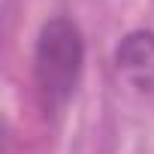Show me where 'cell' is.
<instances>
[{"label":"cell","instance_id":"2","mask_svg":"<svg viewBox=\"0 0 154 154\" xmlns=\"http://www.w3.org/2000/svg\"><path fill=\"white\" fill-rule=\"evenodd\" d=\"M115 66L136 88H154V33L133 30L115 48Z\"/></svg>","mask_w":154,"mask_h":154},{"label":"cell","instance_id":"1","mask_svg":"<svg viewBox=\"0 0 154 154\" xmlns=\"http://www.w3.org/2000/svg\"><path fill=\"white\" fill-rule=\"evenodd\" d=\"M85 69V39L75 21L48 18L39 27L33 48V75L36 88L48 106H63L79 88Z\"/></svg>","mask_w":154,"mask_h":154}]
</instances>
